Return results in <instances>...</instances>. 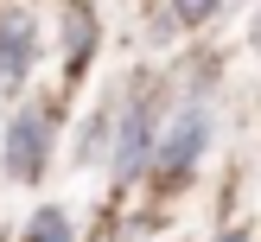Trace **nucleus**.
Segmentation results:
<instances>
[{
	"instance_id": "4",
	"label": "nucleus",
	"mask_w": 261,
	"mask_h": 242,
	"mask_svg": "<svg viewBox=\"0 0 261 242\" xmlns=\"http://www.w3.org/2000/svg\"><path fill=\"white\" fill-rule=\"evenodd\" d=\"M153 153V127H147V115H127V127H121V153H115V166H121V172H134L140 159H147Z\"/></svg>"
},
{
	"instance_id": "5",
	"label": "nucleus",
	"mask_w": 261,
	"mask_h": 242,
	"mask_svg": "<svg viewBox=\"0 0 261 242\" xmlns=\"http://www.w3.org/2000/svg\"><path fill=\"white\" fill-rule=\"evenodd\" d=\"M64 32H70V45H64V51H70V70H83L89 45H96V19H89V7L70 0V7H64Z\"/></svg>"
},
{
	"instance_id": "8",
	"label": "nucleus",
	"mask_w": 261,
	"mask_h": 242,
	"mask_svg": "<svg viewBox=\"0 0 261 242\" xmlns=\"http://www.w3.org/2000/svg\"><path fill=\"white\" fill-rule=\"evenodd\" d=\"M217 242H249V229H229V236H217Z\"/></svg>"
},
{
	"instance_id": "2",
	"label": "nucleus",
	"mask_w": 261,
	"mask_h": 242,
	"mask_svg": "<svg viewBox=\"0 0 261 242\" xmlns=\"http://www.w3.org/2000/svg\"><path fill=\"white\" fill-rule=\"evenodd\" d=\"M204 140H211V115H204V109H185L172 121V134L160 140V166H166V172H185V166L204 153Z\"/></svg>"
},
{
	"instance_id": "1",
	"label": "nucleus",
	"mask_w": 261,
	"mask_h": 242,
	"mask_svg": "<svg viewBox=\"0 0 261 242\" xmlns=\"http://www.w3.org/2000/svg\"><path fill=\"white\" fill-rule=\"evenodd\" d=\"M45 147H51V115L45 109H19L7 127V172L13 178H38L45 172Z\"/></svg>"
},
{
	"instance_id": "7",
	"label": "nucleus",
	"mask_w": 261,
	"mask_h": 242,
	"mask_svg": "<svg viewBox=\"0 0 261 242\" xmlns=\"http://www.w3.org/2000/svg\"><path fill=\"white\" fill-rule=\"evenodd\" d=\"M172 7H178V19H185V25H204L217 7H223V0H172Z\"/></svg>"
},
{
	"instance_id": "9",
	"label": "nucleus",
	"mask_w": 261,
	"mask_h": 242,
	"mask_svg": "<svg viewBox=\"0 0 261 242\" xmlns=\"http://www.w3.org/2000/svg\"><path fill=\"white\" fill-rule=\"evenodd\" d=\"M255 51H261V19H255Z\"/></svg>"
},
{
	"instance_id": "3",
	"label": "nucleus",
	"mask_w": 261,
	"mask_h": 242,
	"mask_svg": "<svg viewBox=\"0 0 261 242\" xmlns=\"http://www.w3.org/2000/svg\"><path fill=\"white\" fill-rule=\"evenodd\" d=\"M32 58H38L32 19H25V13H7V19H0V83H19Z\"/></svg>"
},
{
	"instance_id": "6",
	"label": "nucleus",
	"mask_w": 261,
	"mask_h": 242,
	"mask_svg": "<svg viewBox=\"0 0 261 242\" xmlns=\"http://www.w3.org/2000/svg\"><path fill=\"white\" fill-rule=\"evenodd\" d=\"M25 242H76L70 236V217H64V210H38L32 223H25Z\"/></svg>"
}]
</instances>
